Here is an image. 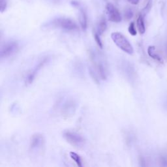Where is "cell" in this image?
Segmentation results:
<instances>
[{
    "label": "cell",
    "instance_id": "cell-12",
    "mask_svg": "<svg viewBox=\"0 0 167 167\" xmlns=\"http://www.w3.org/2000/svg\"><path fill=\"white\" fill-rule=\"evenodd\" d=\"M107 24L106 20L104 18H102L97 25V33L101 35L106 31Z\"/></svg>",
    "mask_w": 167,
    "mask_h": 167
},
{
    "label": "cell",
    "instance_id": "cell-11",
    "mask_svg": "<svg viewBox=\"0 0 167 167\" xmlns=\"http://www.w3.org/2000/svg\"><path fill=\"white\" fill-rule=\"evenodd\" d=\"M97 67L101 78L102 80H106L107 78V73L104 65H103L101 62H99L97 65Z\"/></svg>",
    "mask_w": 167,
    "mask_h": 167
},
{
    "label": "cell",
    "instance_id": "cell-18",
    "mask_svg": "<svg viewBox=\"0 0 167 167\" xmlns=\"http://www.w3.org/2000/svg\"><path fill=\"white\" fill-rule=\"evenodd\" d=\"M7 7V1L6 0H0V11L3 13Z\"/></svg>",
    "mask_w": 167,
    "mask_h": 167
},
{
    "label": "cell",
    "instance_id": "cell-7",
    "mask_svg": "<svg viewBox=\"0 0 167 167\" xmlns=\"http://www.w3.org/2000/svg\"><path fill=\"white\" fill-rule=\"evenodd\" d=\"M48 61H49V58L46 57L37 63V65H35V67L34 68L32 71H31V73L29 74V75L27 78V83L28 84H30L34 82L36 75L38 74L39 71L41 70V69L44 66V65L48 62Z\"/></svg>",
    "mask_w": 167,
    "mask_h": 167
},
{
    "label": "cell",
    "instance_id": "cell-10",
    "mask_svg": "<svg viewBox=\"0 0 167 167\" xmlns=\"http://www.w3.org/2000/svg\"><path fill=\"white\" fill-rule=\"evenodd\" d=\"M155 46H149L148 49V55H149L151 58L157 60V61H158L159 62L163 63V61L162 59L160 58V56H159V55L155 53Z\"/></svg>",
    "mask_w": 167,
    "mask_h": 167
},
{
    "label": "cell",
    "instance_id": "cell-3",
    "mask_svg": "<svg viewBox=\"0 0 167 167\" xmlns=\"http://www.w3.org/2000/svg\"><path fill=\"white\" fill-rule=\"evenodd\" d=\"M63 137L70 144L76 148H82L85 144V140L77 133L70 131H65L63 133Z\"/></svg>",
    "mask_w": 167,
    "mask_h": 167
},
{
    "label": "cell",
    "instance_id": "cell-5",
    "mask_svg": "<svg viewBox=\"0 0 167 167\" xmlns=\"http://www.w3.org/2000/svg\"><path fill=\"white\" fill-rule=\"evenodd\" d=\"M106 11L108 18L112 22L118 23L122 20V15L117 8L112 3H108L106 6Z\"/></svg>",
    "mask_w": 167,
    "mask_h": 167
},
{
    "label": "cell",
    "instance_id": "cell-19",
    "mask_svg": "<svg viewBox=\"0 0 167 167\" xmlns=\"http://www.w3.org/2000/svg\"><path fill=\"white\" fill-rule=\"evenodd\" d=\"M128 1L131 3V4H133V5H137L139 2L140 0H128Z\"/></svg>",
    "mask_w": 167,
    "mask_h": 167
},
{
    "label": "cell",
    "instance_id": "cell-6",
    "mask_svg": "<svg viewBox=\"0 0 167 167\" xmlns=\"http://www.w3.org/2000/svg\"><path fill=\"white\" fill-rule=\"evenodd\" d=\"M44 144V139L43 135L36 133L33 135L30 142V149L34 152L41 150Z\"/></svg>",
    "mask_w": 167,
    "mask_h": 167
},
{
    "label": "cell",
    "instance_id": "cell-15",
    "mask_svg": "<svg viewBox=\"0 0 167 167\" xmlns=\"http://www.w3.org/2000/svg\"><path fill=\"white\" fill-rule=\"evenodd\" d=\"M94 38H95V41L97 44V45L101 48V49H102L103 44L101 41V39L100 38V35L97 32H95L94 34Z\"/></svg>",
    "mask_w": 167,
    "mask_h": 167
},
{
    "label": "cell",
    "instance_id": "cell-8",
    "mask_svg": "<svg viewBox=\"0 0 167 167\" xmlns=\"http://www.w3.org/2000/svg\"><path fill=\"white\" fill-rule=\"evenodd\" d=\"M79 22H80L82 29L85 31L87 27V18L85 11L83 9H80L79 13Z\"/></svg>",
    "mask_w": 167,
    "mask_h": 167
},
{
    "label": "cell",
    "instance_id": "cell-13",
    "mask_svg": "<svg viewBox=\"0 0 167 167\" xmlns=\"http://www.w3.org/2000/svg\"><path fill=\"white\" fill-rule=\"evenodd\" d=\"M69 155H70V158L72 159L76 163L78 166L81 167L82 166L81 159V157L79 156V155H78L77 154H76L75 152H70L69 153Z\"/></svg>",
    "mask_w": 167,
    "mask_h": 167
},
{
    "label": "cell",
    "instance_id": "cell-14",
    "mask_svg": "<svg viewBox=\"0 0 167 167\" xmlns=\"http://www.w3.org/2000/svg\"><path fill=\"white\" fill-rule=\"evenodd\" d=\"M128 31L129 34L133 35V36H135L137 35V29L136 28H135V24L134 22H131L130 23V25L129 26V28H128Z\"/></svg>",
    "mask_w": 167,
    "mask_h": 167
},
{
    "label": "cell",
    "instance_id": "cell-2",
    "mask_svg": "<svg viewBox=\"0 0 167 167\" xmlns=\"http://www.w3.org/2000/svg\"><path fill=\"white\" fill-rule=\"evenodd\" d=\"M48 27L60 28L66 31H75L78 29L76 23L70 18H59L52 20L48 24Z\"/></svg>",
    "mask_w": 167,
    "mask_h": 167
},
{
    "label": "cell",
    "instance_id": "cell-16",
    "mask_svg": "<svg viewBox=\"0 0 167 167\" xmlns=\"http://www.w3.org/2000/svg\"><path fill=\"white\" fill-rule=\"evenodd\" d=\"M89 71H90V74L91 78H93V80L95 82H96L97 84H99V78H98V77H97L96 73H95L94 72V70H93L91 68H90V69H89Z\"/></svg>",
    "mask_w": 167,
    "mask_h": 167
},
{
    "label": "cell",
    "instance_id": "cell-1",
    "mask_svg": "<svg viewBox=\"0 0 167 167\" xmlns=\"http://www.w3.org/2000/svg\"><path fill=\"white\" fill-rule=\"evenodd\" d=\"M111 38L115 44L120 49L129 55H132L134 52L133 47L130 42L123 34L119 32H114L111 34Z\"/></svg>",
    "mask_w": 167,
    "mask_h": 167
},
{
    "label": "cell",
    "instance_id": "cell-4",
    "mask_svg": "<svg viewBox=\"0 0 167 167\" xmlns=\"http://www.w3.org/2000/svg\"><path fill=\"white\" fill-rule=\"evenodd\" d=\"M19 44L16 41H10L5 44L1 49L0 56L2 58H6L14 54L18 50Z\"/></svg>",
    "mask_w": 167,
    "mask_h": 167
},
{
    "label": "cell",
    "instance_id": "cell-17",
    "mask_svg": "<svg viewBox=\"0 0 167 167\" xmlns=\"http://www.w3.org/2000/svg\"><path fill=\"white\" fill-rule=\"evenodd\" d=\"M124 16L127 20H130L133 17V12L131 9H127L125 11Z\"/></svg>",
    "mask_w": 167,
    "mask_h": 167
},
{
    "label": "cell",
    "instance_id": "cell-9",
    "mask_svg": "<svg viewBox=\"0 0 167 167\" xmlns=\"http://www.w3.org/2000/svg\"><path fill=\"white\" fill-rule=\"evenodd\" d=\"M137 28L138 29L139 33L141 35L144 34L146 31V28H145V24H144V18H143V16L142 14L138 16V17L137 18Z\"/></svg>",
    "mask_w": 167,
    "mask_h": 167
}]
</instances>
